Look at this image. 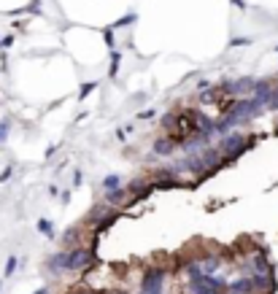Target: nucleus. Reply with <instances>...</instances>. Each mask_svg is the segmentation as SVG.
Wrapping results in <instances>:
<instances>
[{
	"label": "nucleus",
	"mask_w": 278,
	"mask_h": 294,
	"mask_svg": "<svg viewBox=\"0 0 278 294\" xmlns=\"http://www.w3.org/2000/svg\"><path fill=\"white\" fill-rule=\"evenodd\" d=\"M216 149L221 151V157H224L227 162H233V159L241 157L243 151L251 149V138L246 135V133H241V130H233V133H227V135L219 138Z\"/></svg>",
	"instance_id": "nucleus-1"
},
{
	"label": "nucleus",
	"mask_w": 278,
	"mask_h": 294,
	"mask_svg": "<svg viewBox=\"0 0 278 294\" xmlns=\"http://www.w3.org/2000/svg\"><path fill=\"white\" fill-rule=\"evenodd\" d=\"M165 281H168V270L165 267H146L144 278H141V291L144 294H162Z\"/></svg>",
	"instance_id": "nucleus-2"
},
{
	"label": "nucleus",
	"mask_w": 278,
	"mask_h": 294,
	"mask_svg": "<svg viewBox=\"0 0 278 294\" xmlns=\"http://www.w3.org/2000/svg\"><path fill=\"white\" fill-rule=\"evenodd\" d=\"M95 262V251L86 246H73L68 249V273H84Z\"/></svg>",
	"instance_id": "nucleus-3"
},
{
	"label": "nucleus",
	"mask_w": 278,
	"mask_h": 294,
	"mask_svg": "<svg viewBox=\"0 0 278 294\" xmlns=\"http://www.w3.org/2000/svg\"><path fill=\"white\" fill-rule=\"evenodd\" d=\"M221 92H224V95H229L233 100H238V97H249L251 92H254V79L227 81V84H221Z\"/></svg>",
	"instance_id": "nucleus-4"
},
{
	"label": "nucleus",
	"mask_w": 278,
	"mask_h": 294,
	"mask_svg": "<svg viewBox=\"0 0 278 294\" xmlns=\"http://www.w3.org/2000/svg\"><path fill=\"white\" fill-rule=\"evenodd\" d=\"M176 149H178V143L173 141L170 135H162V138H157V141H154L152 154H154V157H160V159H170L173 154H176Z\"/></svg>",
	"instance_id": "nucleus-5"
},
{
	"label": "nucleus",
	"mask_w": 278,
	"mask_h": 294,
	"mask_svg": "<svg viewBox=\"0 0 278 294\" xmlns=\"http://www.w3.org/2000/svg\"><path fill=\"white\" fill-rule=\"evenodd\" d=\"M46 270L54 275V278H60V275H65L68 273V251H57V254H52L49 259H46Z\"/></svg>",
	"instance_id": "nucleus-6"
},
{
	"label": "nucleus",
	"mask_w": 278,
	"mask_h": 294,
	"mask_svg": "<svg viewBox=\"0 0 278 294\" xmlns=\"http://www.w3.org/2000/svg\"><path fill=\"white\" fill-rule=\"evenodd\" d=\"M227 294H254V281L251 275H241L227 283Z\"/></svg>",
	"instance_id": "nucleus-7"
},
{
	"label": "nucleus",
	"mask_w": 278,
	"mask_h": 294,
	"mask_svg": "<svg viewBox=\"0 0 278 294\" xmlns=\"http://www.w3.org/2000/svg\"><path fill=\"white\" fill-rule=\"evenodd\" d=\"M119 187H122V175L111 173V175H106V179H103V189H106V192H111V189H119Z\"/></svg>",
	"instance_id": "nucleus-8"
},
{
	"label": "nucleus",
	"mask_w": 278,
	"mask_h": 294,
	"mask_svg": "<svg viewBox=\"0 0 278 294\" xmlns=\"http://www.w3.org/2000/svg\"><path fill=\"white\" fill-rule=\"evenodd\" d=\"M38 229H41L46 238H57V235H54V227H52L49 219H38Z\"/></svg>",
	"instance_id": "nucleus-9"
},
{
	"label": "nucleus",
	"mask_w": 278,
	"mask_h": 294,
	"mask_svg": "<svg viewBox=\"0 0 278 294\" xmlns=\"http://www.w3.org/2000/svg\"><path fill=\"white\" fill-rule=\"evenodd\" d=\"M17 267H19V259L17 257H9V262H6V270H3V278H11Z\"/></svg>",
	"instance_id": "nucleus-10"
},
{
	"label": "nucleus",
	"mask_w": 278,
	"mask_h": 294,
	"mask_svg": "<svg viewBox=\"0 0 278 294\" xmlns=\"http://www.w3.org/2000/svg\"><path fill=\"white\" fill-rule=\"evenodd\" d=\"M9 135H11V122L6 119V122H0V146L9 141Z\"/></svg>",
	"instance_id": "nucleus-11"
},
{
	"label": "nucleus",
	"mask_w": 278,
	"mask_h": 294,
	"mask_svg": "<svg viewBox=\"0 0 278 294\" xmlns=\"http://www.w3.org/2000/svg\"><path fill=\"white\" fill-rule=\"evenodd\" d=\"M11 175H14V167H6L3 173H0V184H3V181H9Z\"/></svg>",
	"instance_id": "nucleus-12"
},
{
	"label": "nucleus",
	"mask_w": 278,
	"mask_h": 294,
	"mask_svg": "<svg viewBox=\"0 0 278 294\" xmlns=\"http://www.w3.org/2000/svg\"><path fill=\"white\" fill-rule=\"evenodd\" d=\"M81 181H84V173H81V170H76V173H73V184L78 187V184H81Z\"/></svg>",
	"instance_id": "nucleus-13"
},
{
	"label": "nucleus",
	"mask_w": 278,
	"mask_h": 294,
	"mask_svg": "<svg viewBox=\"0 0 278 294\" xmlns=\"http://www.w3.org/2000/svg\"><path fill=\"white\" fill-rule=\"evenodd\" d=\"M92 87H95V84H86V87L81 89V95H78V97H86V95H89V92H92Z\"/></svg>",
	"instance_id": "nucleus-14"
},
{
	"label": "nucleus",
	"mask_w": 278,
	"mask_h": 294,
	"mask_svg": "<svg viewBox=\"0 0 278 294\" xmlns=\"http://www.w3.org/2000/svg\"><path fill=\"white\" fill-rule=\"evenodd\" d=\"M33 294H52L49 289H46V286H43V289H38V291H33Z\"/></svg>",
	"instance_id": "nucleus-15"
},
{
	"label": "nucleus",
	"mask_w": 278,
	"mask_h": 294,
	"mask_svg": "<svg viewBox=\"0 0 278 294\" xmlns=\"http://www.w3.org/2000/svg\"><path fill=\"white\" fill-rule=\"evenodd\" d=\"M275 95H278V84H275Z\"/></svg>",
	"instance_id": "nucleus-16"
},
{
	"label": "nucleus",
	"mask_w": 278,
	"mask_h": 294,
	"mask_svg": "<svg viewBox=\"0 0 278 294\" xmlns=\"http://www.w3.org/2000/svg\"><path fill=\"white\" fill-rule=\"evenodd\" d=\"M0 289H3V281H0Z\"/></svg>",
	"instance_id": "nucleus-17"
}]
</instances>
